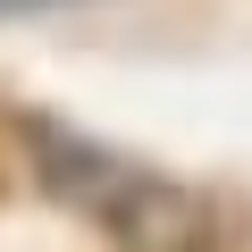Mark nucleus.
I'll return each mask as SVG.
<instances>
[{
  "instance_id": "nucleus-1",
  "label": "nucleus",
  "mask_w": 252,
  "mask_h": 252,
  "mask_svg": "<svg viewBox=\"0 0 252 252\" xmlns=\"http://www.w3.org/2000/svg\"><path fill=\"white\" fill-rule=\"evenodd\" d=\"M26 135H34L42 185L67 210H84L93 227H109L126 252H210L219 219H210V202L193 185H177L160 168H135V160H118V152L67 135V126H26Z\"/></svg>"
},
{
  "instance_id": "nucleus-2",
  "label": "nucleus",
  "mask_w": 252,
  "mask_h": 252,
  "mask_svg": "<svg viewBox=\"0 0 252 252\" xmlns=\"http://www.w3.org/2000/svg\"><path fill=\"white\" fill-rule=\"evenodd\" d=\"M34 9H67V0H0V17H34Z\"/></svg>"
}]
</instances>
